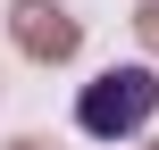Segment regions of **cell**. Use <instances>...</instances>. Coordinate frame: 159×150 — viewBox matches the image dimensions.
I'll list each match as a JSON object with an SVG mask.
<instances>
[{
	"mask_svg": "<svg viewBox=\"0 0 159 150\" xmlns=\"http://www.w3.org/2000/svg\"><path fill=\"white\" fill-rule=\"evenodd\" d=\"M17 150H50V142H17Z\"/></svg>",
	"mask_w": 159,
	"mask_h": 150,
	"instance_id": "obj_4",
	"label": "cell"
},
{
	"mask_svg": "<svg viewBox=\"0 0 159 150\" xmlns=\"http://www.w3.org/2000/svg\"><path fill=\"white\" fill-rule=\"evenodd\" d=\"M134 25H143V42L159 50V0H134Z\"/></svg>",
	"mask_w": 159,
	"mask_h": 150,
	"instance_id": "obj_3",
	"label": "cell"
},
{
	"mask_svg": "<svg viewBox=\"0 0 159 150\" xmlns=\"http://www.w3.org/2000/svg\"><path fill=\"white\" fill-rule=\"evenodd\" d=\"M159 109V75L151 67H109L101 84H84V100H75V125L92 134V142H126V134H143Z\"/></svg>",
	"mask_w": 159,
	"mask_h": 150,
	"instance_id": "obj_1",
	"label": "cell"
},
{
	"mask_svg": "<svg viewBox=\"0 0 159 150\" xmlns=\"http://www.w3.org/2000/svg\"><path fill=\"white\" fill-rule=\"evenodd\" d=\"M17 50H25L34 67L75 58V17H67L59 0H17Z\"/></svg>",
	"mask_w": 159,
	"mask_h": 150,
	"instance_id": "obj_2",
	"label": "cell"
}]
</instances>
